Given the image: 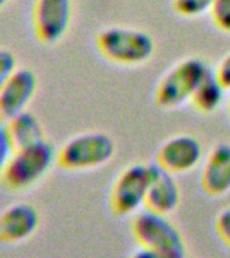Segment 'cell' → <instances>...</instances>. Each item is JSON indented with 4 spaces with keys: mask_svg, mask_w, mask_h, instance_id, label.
Returning <instances> with one entry per match:
<instances>
[{
    "mask_svg": "<svg viewBox=\"0 0 230 258\" xmlns=\"http://www.w3.org/2000/svg\"><path fill=\"white\" fill-rule=\"evenodd\" d=\"M38 88V78L31 69L22 68L0 82V116L7 121L24 112Z\"/></svg>",
    "mask_w": 230,
    "mask_h": 258,
    "instance_id": "cell-8",
    "label": "cell"
},
{
    "mask_svg": "<svg viewBox=\"0 0 230 258\" xmlns=\"http://www.w3.org/2000/svg\"><path fill=\"white\" fill-rule=\"evenodd\" d=\"M129 258H186V255L182 253H171V251H163V250L140 246L129 255Z\"/></svg>",
    "mask_w": 230,
    "mask_h": 258,
    "instance_id": "cell-17",
    "label": "cell"
},
{
    "mask_svg": "<svg viewBox=\"0 0 230 258\" xmlns=\"http://www.w3.org/2000/svg\"><path fill=\"white\" fill-rule=\"evenodd\" d=\"M72 0H35L32 6V28L43 44L60 42L72 22Z\"/></svg>",
    "mask_w": 230,
    "mask_h": 258,
    "instance_id": "cell-7",
    "label": "cell"
},
{
    "mask_svg": "<svg viewBox=\"0 0 230 258\" xmlns=\"http://www.w3.org/2000/svg\"><path fill=\"white\" fill-rule=\"evenodd\" d=\"M16 69V58L11 51L2 50L0 51V82L7 80L12 73H15Z\"/></svg>",
    "mask_w": 230,
    "mask_h": 258,
    "instance_id": "cell-19",
    "label": "cell"
},
{
    "mask_svg": "<svg viewBox=\"0 0 230 258\" xmlns=\"http://www.w3.org/2000/svg\"><path fill=\"white\" fill-rule=\"evenodd\" d=\"M151 183V164L136 163L127 167L117 177L109 195V207L117 217L137 213L144 207Z\"/></svg>",
    "mask_w": 230,
    "mask_h": 258,
    "instance_id": "cell-5",
    "label": "cell"
},
{
    "mask_svg": "<svg viewBox=\"0 0 230 258\" xmlns=\"http://www.w3.org/2000/svg\"><path fill=\"white\" fill-rule=\"evenodd\" d=\"M226 92L227 90L221 84V81L218 80L215 72L210 69L194 93L191 102L198 112L210 114L221 106Z\"/></svg>",
    "mask_w": 230,
    "mask_h": 258,
    "instance_id": "cell-14",
    "label": "cell"
},
{
    "mask_svg": "<svg viewBox=\"0 0 230 258\" xmlns=\"http://www.w3.org/2000/svg\"><path fill=\"white\" fill-rule=\"evenodd\" d=\"M132 234L139 246L185 254V242L181 231L169 221L168 215L145 209L135 215Z\"/></svg>",
    "mask_w": 230,
    "mask_h": 258,
    "instance_id": "cell-6",
    "label": "cell"
},
{
    "mask_svg": "<svg viewBox=\"0 0 230 258\" xmlns=\"http://www.w3.org/2000/svg\"><path fill=\"white\" fill-rule=\"evenodd\" d=\"M215 74H217L218 80L221 81V84L225 86L226 90H230V54H227L219 62Z\"/></svg>",
    "mask_w": 230,
    "mask_h": 258,
    "instance_id": "cell-21",
    "label": "cell"
},
{
    "mask_svg": "<svg viewBox=\"0 0 230 258\" xmlns=\"http://www.w3.org/2000/svg\"><path fill=\"white\" fill-rule=\"evenodd\" d=\"M201 185L209 197H223L230 191V144L218 143L207 153L201 172Z\"/></svg>",
    "mask_w": 230,
    "mask_h": 258,
    "instance_id": "cell-10",
    "label": "cell"
},
{
    "mask_svg": "<svg viewBox=\"0 0 230 258\" xmlns=\"http://www.w3.org/2000/svg\"><path fill=\"white\" fill-rule=\"evenodd\" d=\"M4 124L7 126L8 133L11 136L15 151L44 140L43 128L40 125V121L38 120L35 114H32L27 110L16 114L10 120L4 121Z\"/></svg>",
    "mask_w": 230,
    "mask_h": 258,
    "instance_id": "cell-13",
    "label": "cell"
},
{
    "mask_svg": "<svg viewBox=\"0 0 230 258\" xmlns=\"http://www.w3.org/2000/svg\"><path fill=\"white\" fill-rule=\"evenodd\" d=\"M214 0H172L174 11L183 18H195L210 12Z\"/></svg>",
    "mask_w": 230,
    "mask_h": 258,
    "instance_id": "cell-15",
    "label": "cell"
},
{
    "mask_svg": "<svg viewBox=\"0 0 230 258\" xmlns=\"http://www.w3.org/2000/svg\"><path fill=\"white\" fill-rule=\"evenodd\" d=\"M179 202L181 189L174 173L161 168L157 163L151 164V183L145 197L144 209L163 215H169L177 210Z\"/></svg>",
    "mask_w": 230,
    "mask_h": 258,
    "instance_id": "cell-11",
    "label": "cell"
},
{
    "mask_svg": "<svg viewBox=\"0 0 230 258\" xmlns=\"http://www.w3.org/2000/svg\"><path fill=\"white\" fill-rule=\"evenodd\" d=\"M209 70V66L199 58L181 60L159 81L153 93L155 105L157 108L169 110L179 108L189 100L191 101Z\"/></svg>",
    "mask_w": 230,
    "mask_h": 258,
    "instance_id": "cell-4",
    "label": "cell"
},
{
    "mask_svg": "<svg viewBox=\"0 0 230 258\" xmlns=\"http://www.w3.org/2000/svg\"><path fill=\"white\" fill-rule=\"evenodd\" d=\"M15 152V147L11 140V136L8 133V129L4 124V121L2 122V131H0V160L2 164L7 160L8 157L11 156L12 153Z\"/></svg>",
    "mask_w": 230,
    "mask_h": 258,
    "instance_id": "cell-20",
    "label": "cell"
},
{
    "mask_svg": "<svg viewBox=\"0 0 230 258\" xmlns=\"http://www.w3.org/2000/svg\"><path fill=\"white\" fill-rule=\"evenodd\" d=\"M54 163L56 151L47 140L16 149L2 164V183L10 191L27 189L38 183Z\"/></svg>",
    "mask_w": 230,
    "mask_h": 258,
    "instance_id": "cell-1",
    "label": "cell"
},
{
    "mask_svg": "<svg viewBox=\"0 0 230 258\" xmlns=\"http://www.w3.org/2000/svg\"><path fill=\"white\" fill-rule=\"evenodd\" d=\"M116 144L105 132H85L70 137L56 151V164L66 171L98 168L112 160Z\"/></svg>",
    "mask_w": 230,
    "mask_h": 258,
    "instance_id": "cell-3",
    "label": "cell"
},
{
    "mask_svg": "<svg viewBox=\"0 0 230 258\" xmlns=\"http://www.w3.org/2000/svg\"><path fill=\"white\" fill-rule=\"evenodd\" d=\"M227 110H229V117H230V100H229V105H227Z\"/></svg>",
    "mask_w": 230,
    "mask_h": 258,
    "instance_id": "cell-23",
    "label": "cell"
},
{
    "mask_svg": "<svg viewBox=\"0 0 230 258\" xmlns=\"http://www.w3.org/2000/svg\"><path fill=\"white\" fill-rule=\"evenodd\" d=\"M96 46L105 59L121 66L144 64L155 52L152 36L128 27L105 28L97 36Z\"/></svg>",
    "mask_w": 230,
    "mask_h": 258,
    "instance_id": "cell-2",
    "label": "cell"
},
{
    "mask_svg": "<svg viewBox=\"0 0 230 258\" xmlns=\"http://www.w3.org/2000/svg\"><path fill=\"white\" fill-rule=\"evenodd\" d=\"M215 229L225 245L230 247V207L222 210L215 221Z\"/></svg>",
    "mask_w": 230,
    "mask_h": 258,
    "instance_id": "cell-18",
    "label": "cell"
},
{
    "mask_svg": "<svg viewBox=\"0 0 230 258\" xmlns=\"http://www.w3.org/2000/svg\"><path fill=\"white\" fill-rule=\"evenodd\" d=\"M39 213L30 203H14L3 210L0 217V239L4 243H18L35 233Z\"/></svg>",
    "mask_w": 230,
    "mask_h": 258,
    "instance_id": "cell-12",
    "label": "cell"
},
{
    "mask_svg": "<svg viewBox=\"0 0 230 258\" xmlns=\"http://www.w3.org/2000/svg\"><path fill=\"white\" fill-rule=\"evenodd\" d=\"M0 3H2V6H4V4L7 3V0H0Z\"/></svg>",
    "mask_w": 230,
    "mask_h": 258,
    "instance_id": "cell-22",
    "label": "cell"
},
{
    "mask_svg": "<svg viewBox=\"0 0 230 258\" xmlns=\"http://www.w3.org/2000/svg\"><path fill=\"white\" fill-rule=\"evenodd\" d=\"M203 157V147L191 135H177L165 140L157 151V164L171 173H186L194 169Z\"/></svg>",
    "mask_w": 230,
    "mask_h": 258,
    "instance_id": "cell-9",
    "label": "cell"
},
{
    "mask_svg": "<svg viewBox=\"0 0 230 258\" xmlns=\"http://www.w3.org/2000/svg\"><path fill=\"white\" fill-rule=\"evenodd\" d=\"M210 14L218 30L230 32V0H214Z\"/></svg>",
    "mask_w": 230,
    "mask_h": 258,
    "instance_id": "cell-16",
    "label": "cell"
}]
</instances>
